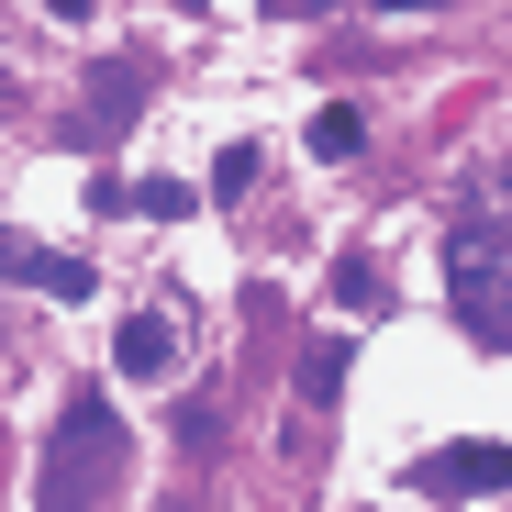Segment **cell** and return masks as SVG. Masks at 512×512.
I'll list each match as a JSON object with an SVG mask.
<instances>
[{
	"label": "cell",
	"instance_id": "obj_12",
	"mask_svg": "<svg viewBox=\"0 0 512 512\" xmlns=\"http://www.w3.org/2000/svg\"><path fill=\"white\" fill-rule=\"evenodd\" d=\"M268 12H290V23H312V12H346V0H268Z\"/></svg>",
	"mask_w": 512,
	"mask_h": 512
},
{
	"label": "cell",
	"instance_id": "obj_2",
	"mask_svg": "<svg viewBox=\"0 0 512 512\" xmlns=\"http://www.w3.org/2000/svg\"><path fill=\"white\" fill-rule=\"evenodd\" d=\"M112 479H123V412L78 390L67 423H56V446H45V468H34V501H90Z\"/></svg>",
	"mask_w": 512,
	"mask_h": 512
},
{
	"label": "cell",
	"instance_id": "obj_13",
	"mask_svg": "<svg viewBox=\"0 0 512 512\" xmlns=\"http://www.w3.org/2000/svg\"><path fill=\"white\" fill-rule=\"evenodd\" d=\"M45 12H56V23H78V12H90V0H45Z\"/></svg>",
	"mask_w": 512,
	"mask_h": 512
},
{
	"label": "cell",
	"instance_id": "obj_11",
	"mask_svg": "<svg viewBox=\"0 0 512 512\" xmlns=\"http://www.w3.org/2000/svg\"><path fill=\"white\" fill-rule=\"evenodd\" d=\"M334 301H346V312H379V268H368V256H346V268H334Z\"/></svg>",
	"mask_w": 512,
	"mask_h": 512
},
{
	"label": "cell",
	"instance_id": "obj_5",
	"mask_svg": "<svg viewBox=\"0 0 512 512\" xmlns=\"http://www.w3.org/2000/svg\"><path fill=\"white\" fill-rule=\"evenodd\" d=\"M112 368H123V379H167V368H179V312H167V301L134 312V323L112 334Z\"/></svg>",
	"mask_w": 512,
	"mask_h": 512
},
{
	"label": "cell",
	"instance_id": "obj_14",
	"mask_svg": "<svg viewBox=\"0 0 512 512\" xmlns=\"http://www.w3.org/2000/svg\"><path fill=\"white\" fill-rule=\"evenodd\" d=\"M179 12H201V0H179Z\"/></svg>",
	"mask_w": 512,
	"mask_h": 512
},
{
	"label": "cell",
	"instance_id": "obj_10",
	"mask_svg": "<svg viewBox=\"0 0 512 512\" xmlns=\"http://www.w3.org/2000/svg\"><path fill=\"white\" fill-rule=\"evenodd\" d=\"M245 190H256V145H223L212 156V201H245Z\"/></svg>",
	"mask_w": 512,
	"mask_h": 512
},
{
	"label": "cell",
	"instance_id": "obj_1",
	"mask_svg": "<svg viewBox=\"0 0 512 512\" xmlns=\"http://www.w3.org/2000/svg\"><path fill=\"white\" fill-rule=\"evenodd\" d=\"M446 301H457V323L479 346L512 357V234L501 223H457L446 234Z\"/></svg>",
	"mask_w": 512,
	"mask_h": 512
},
{
	"label": "cell",
	"instance_id": "obj_4",
	"mask_svg": "<svg viewBox=\"0 0 512 512\" xmlns=\"http://www.w3.org/2000/svg\"><path fill=\"white\" fill-rule=\"evenodd\" d=\"M0 279H23L45 301H90V256H56V245H34V234L0 223Z\"/></svg>",
	"mask_w": 512,
	"mask_h": 512
},
{
	"label": "cell",
	"instance_id": "obj_8",
	"mask_svg": "<svg viewBox=\"0 0 512 512\" xmlns=\"http://www.w3.org/2000/svg\"><path fill=\"white\" fill-rule=\"evenodd\" d=\"M346 390V334H323V346L301 357V401H334Z\"/></svg>",
	"mask_w": 512,
	"mask_h": 512
},
{
	"label": "cell",
	"instance_id": "obj_7",
	"mask_svg": "<svg viewBox=\"0 0 512 512\" xmlns=\"http://www.w3.org/2000/svg\"><path fill=\"white\" fill-rule=\"evenodd\" d=\"M357 145H368V123H357L346 101H323V112H312V156H334V167H346Z\"/></svg>",
	"mask_w": 512,
	"mask_h": 512
},
{
	"label": "cell",
	"instance_id": "obj_3",
	"mask_svg": "<svg viewBox=\"0 0 512 512\" xmlns=\"http://www.w3.org/2000/svg\"><path fill=\"white\" fill-rule=\"evenodd\" d=\"M145 112V56H101L90 101H78V145H123V123Z\"/></svg>",
	"mask_w": 512,
	"mask_h": 512
},
{
	"label": "cell",
	"instance_id": "obj_9",
	"mask_svg": "<svg viewBox=\"0 0 512 512\" xmlns=\"http://www.w3.org/2000/svg\"><path fill=\"white\" fill-rule=\"evenodd\" d=\"M134 212H156V223H190V212H201V190H190V179H134Z\"/></svg>",
	"mask_w": 512,
	"mask_h": 512
},
{
	"label": "cell",
	"instance_id": "obj_6",
	"mask_svg": "<svg viewBox=\"0 0 512 512\" xmlns=\"http://www.w3.org/2000/svg\"><path fill=\"white\" fill-rule=\"evenodd\" d=\"M412 479L423 490H512V446H446V457H423Z\"/></svg>",
	"mask_w": 512,
	"mask_h": 512
}]
</instances>
